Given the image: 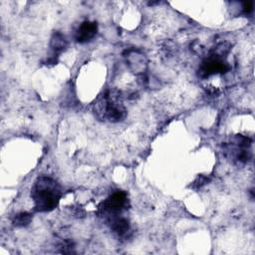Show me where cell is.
Here are the masks:
<instances>
[{
    "label": "cell",
    "mask_w": 255,
    "mask_h": 255,
    "mask_svg": "<svg viewBox=\"0 0 255 255\" xmlns=\"http://www.w3.org/2000/svg\"><path fill=\"white\" fill-rule=\"evenodd\" d=\"M31 196L37 211H51L58 205L61 197V189L54 179L47 176H40L33 184Z\"/></svg>",
    "instance_id": "6da1fadb"
},
{
    "label": "cell",
    "mask_w": 255,
    "mask_h": 255,
    "mask_svg": "<svg viewBox=\"0 0 255 255\" xmlns=\"http://www.w3.org/2000/svg\"><path fill=\"white\" fill-rule=\"evenodd\" d=\"M97 114L110 122H120L125 117V108L120 101V96L116 92H108L103 99L96 104Z\"/></svg>",
    "instance_id": "7a4b0ae2"
},
{
    "label": "cell",
    "mask_w": 255,
    "mask_h": 255,
    "mask_svg": "<svg viewBox=\"0 0 255 255\" xmlns=\"http://www.w3.org/2000/svg\"><path fill=\"white\" fill-rule=\"evenodd\" d=\"M127 202V194L124 191H117L101 204L100 209L104 214L110 215V218L115 217L126 208Z\"/></svg>",
    "instance_id": "3957f363"
},
{
    "label": "cell",
    "mask_w": 255,
    "mask_h": 255,
    "mask_svg": "<svg viewBox=\"0 0 255 255\" xmlns=\"http://www.w3.org/2000/svg\"><path fill=\"white\" fill-rule=\"evenodd\" d=\"M227 70L228 65L224 62L222 56L214 53L202 62L199 73L202 77H208L217 73H225Z\"/></svg>",
    "instance_id": "277c9868"
},
{
    "label": "cell",
    "mask_w": 255,
    "mask_h": 255,
    "mask_svg": "<svg viewBox=\"0 0 255 255\" xmlns=\"http://www.w3.org/2000/svg\"><path fill=\"white\" fill-rule=\"evenodd\" d=\"M97 31H98L97 23L85 21L77 29L75 34V39L79 43H86L96 36Z\"/></svg>",
    "instance_id": "5b68a950"
},
{
    "label": "cell",
    "mask_w": 255,
    "mask_h": 255,
    "mask_svg": "<svg viewBox=\"0 0 255 255\" xmlns=\"http://www.w3.org/2000/svg\"><path fill=\"white\" fill-rule=\"evenodd\" d=\"M110 223H111V229L117 233L118 235H125L128 229H129V225L128 220H126L125 218H121L118 216L115 217H111L110 218Z\"/></svg>",
    "instance_id": "8992f818"
},
{
    "label": "cell",
    "mask_w": 255,
    "mask_h": 255,
    "mask_svg": "<svg viewBox=\"0 0 255 255\" xmlns=\"http://www.w3.org/2000/svg\"><path fill=\"white\" fill-rule=\"evenodd\" d=\"M67 47V40L61 33H55L51 39V48L55 53L62 52Z\"/></svg>",
    "instance_id": "52a82bcc"
},
{
    "label": "cell",
    "mask_w": 255,
    "mask_h": 255,
    "mask_svg": "<svg viewBox=\"0 0 255 255\" xmlns=\"http://www.w3.org/2000/svg\"><path fill=\"white\" fill-rule=\"evenodd\" d=\"M32 220V215L28 212H20L18 214H16L13 218V224L15 226H19V227H23L28 225Z\"/></svg>",
    "instance_id": "ba28073f"
},
{
    "label": "cell",
    "mask_w": 255,
    "mask_h": 255,
    "mask_svg": "<svg viewBox=\"0 0 255 255\" xmlns=\"http://www.w3.org/2000/svg\"><path fill=\"white\" fill-rule=\"evenodd\" d=\"M253 10V2H244L242 4V11L244 14H249Z\"/></svg>",
    "instance_id": "9c48e42d"
}]
</instances>
